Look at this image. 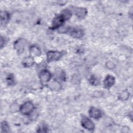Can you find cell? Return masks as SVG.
Here are the masks:
<instances>
[{
	"label": "cell",
	"instance_id": "cell-1",
	"mask_svg": "<svg viewBox=\"0 0 133 133\" xmlns=\"http://www.w3.org/2000/svg\"><path fill=\"white\" fill-rule=\"evenodd\" d=\"M58 32L60 33H66L75 38H81L84 35L83 29L78 27L61 26L58 29Z\"/></svg>",
	"mask_w": 133,
	"mask_h": 133
},
{
	"label": "cell",
	"instance_id": "cell-2",
	"mask_svg": "<svg viewBox=\"0 0 133 133\" xmlns=\"http://www.w3.org/2000/svg\"><path fill=\"white\" fill-rule=\"evenodd\" d=\"M34 107L31 101H26L21 105L19 108L20 113L24 115H30L33 112Z\"/></svg>",
	"mask_w": 133,
	"mask_h": 133
},
{
	"label": "cell",
	"instance_id": "cell-3",
	"mask_svg": "<svg viewBox=\"0 0 133 133\" xmlns=\"http://www.w3.org/2000/svg\"><path fill=\"white\" fill-rule=\"evenodd\" d=\"M28 42L23 38H20L17 39L14 43V48L18 54L23 52Z\"/></svg>",
	"mask_w": 133,
	"mask_h": 133
},
{
	"label": "cell",
	"instance_id": "cell-4",
	"mask_svg": "<svg viewBox=\"0 0 133 133\" xmlns=\"http://www.w3.org/2000/svg\"><path fill=\"white\" fill-rule=\"evenodd\" d=\"M63 51L50 50L47 52L46 55V60L48 63L59 60L63 55Z\"/></svg>",
	"mask_w": 133,
	"mask_h": 133
},
{
	"label": "cell",
	"instance_id": "cell-5",
	"mask_svg": "<svg viewBox=\"0 0 133 133\" xmlns=\"http://www.w3.org/2000/svg\"><path fill=\"white\" fill-rule=\"evenodd\" d=\"M66 21L63 15L60 13L59 15L56 16L52 21L51 23V26L50 28L51 29H58L59 28L61 27L64 22Z\"/></svg>",
	"mask_w": 133,
	"mask_h": 133
},
{
	"label": "cell",
	"instance_id": "cell-6",
	"mask_svg": "<svg viewBox=\"0 0 133 133\" xmlns=\"http://www.w3.org/2000/svg\"><path fill=\"white\" fill-rule=\"evenodd\" d=\"M71 10L72 14L80 19H84L87 15V9L85 7L72 6Z\"/></svg>",
	"mask_w": 133,
	"mask_h": 133
},
{
	"label": "cell",
	"instance_id": "cell-7",
	"mask_svg": "<svg viewBox=\"0 0 133 133\" xmlns=\"http://www.w3.org/2000/svg\"><path fill=\"white\" fill-rule=\"evenodd\" d=\"M81 123L82 127L87 130L92 131L95 129V126L94 123L85 115H82Z\"/></svg>",
	"mask_w": 133,
	"mask_h": 133
},
{
	"label": "cell",
	"instance_id": "cell-8",
	"mask_svg": "<svg viewBox=\"0 0 133 133\" xmlns=\"http://www.w3.org/2000/svg\"><path fill=\"white\" fill-rule=\"evenodd\" d=\"M51 73L47 69H43L39 73V78L40 82L42 84L48 83L51 78Z\"/></svg>",
	"mask_w": 133,
	"mask_h": 133
},
{
	"label": "cell",
	"instance_id": "cell-9",
	"mask_svg": "<svg viewBox=\"0 0 133 133\" xmlns=\"http://www.w3.org/2000/svg\"><path fill=\"white\" fill-rule=\"evenodd\" d=\"M89 115L95 119H99L100 118L102 115V111L99 109L98 108H97L94 107H91L89 111H88Z\"/></svg>",
	"mask_w": 133,
	"mask_h": 133
},
{
	"label": "cell",
	"instance_id": "cell-10",
	"mask_svg": "<svg viewBox=\"0 0 133 133\" xmlns=\"http://www.w3.org/2000/svg\"><path fill=\"white\" fill-rule=\"evenodd\" d=\"M55 80L59 81H65L66 79V75L64 71L61 68H57L54 73Z\"/></svg>",
	"mask_w": 133,
	"mask_h": 133
},
{
	"label": "cell",
	"instance_id": "cell-11",
	"mask_svg": "<svg viewBox=\"0 0 133 133\" xmlns=\"http://www.w3.org/2000/svg\"><path fill=\"white\" fill-rule=\"evenodd\" d=\"M115 83V78L111 75H108L103 81V86L106 89H110Z\"/></svg>",
	"mask_w": 133,
	"mask_h": 133
},
{
	"label": "cell",
	"instance_id": "cell-12",
	"mask_svg": "<svg viewBox=\"0 0 133 133\" xmlns=\"http://www.w3.org/2000/svg\"><path fill=\"white\" fill-rule=\"evenodd\" d=\"M10 19V15L8 12L2 10L1 11V24L2 26H4L8 23Z\"/></svg>",
	"mask_w": 133,
	"mask_h": 133
},
{
	"label": "cell",
	"instance_id": "cell-13",
	"mask_svg": "<svg viewBox=\"0 0 133 133\" xmlns=\"http://www.w3.org/2000/svg\"><path fill=\"white\" fill-rule=\"evenodd\" d=\"M29 52L32 57H39L42 55L40 48L36 45H32L29 48Z\"/></svg>",
	"mask_w": 133,
	"mask_h": 133
},
{
	"label": "cell",
	"instance_id": "cell-14",
	"mask_svg": "<svg viewBox=\"0 0 133 133\" xmlns=\"http://www.w3.org/2000/svg\"><path fill=\"white\" fill-rule=\"evenodd\" d=\"M34 63V59L32 56H28L23 59L22 64L24 67L30 68L32 66Z\"/></svg>",
	"mask_w": 133,
	"mask_h": 133
},
{
	"label": "cell",
	"instance_id": "cell-15",
	"mask_svg": "<svg viewBox=\"0 0 133 133\" xmlns=\"http://www.w3.org/2000/svg\"><path fill=\"white\" fill-rule=\"evenodd\" d=\"M61 14L63 15L66 21L69 20L72 17V12L70 9H65L61 11Z\"/></svg>",
	"mask_w": 133,
	"mask_h": 133
},
{
	"label": "cell",
	"instance_id": "cell-16",
	"mask_svg": "<svg viewBox=\"0 0 133 133\" xmlns=\"http://www.w3.org/2000/svg\"><path fill=\"white\" fill-rule=\"evenodd\" d=\"M48 87L54 90H59L61 88V85L59 84L58 81L54 79L53 82H51L48 85Z\"/></svg>",
	"mask_w": 133,
	"mask_h": 133
},
{
	"label": "cell",
	"instance_id": "cell-17",
	"mask_svg": "<svg viewBox=\"0 0 133 133\" xmlns=\"http://www.w3.org/2000/svg\"><path fill=\"white\" fill-rule=\"evenodd\" d=\"M129 97V92L125 90L123 91H122L118 95V99H119L121 101H125L127 100Z\"/></svg>",
	"mask_w": 133,
	"mask_h": 133
},
{
	"label": "cell",
	"instance_id": "cell-18",
	"mask_svg": "<svg viewBox=\"0 0 133 133\" xmlns=\"http://www.w3.org/2000/svg\"><path fill=\"white\" fill-rule=\"evenodd\" d=\"M1 130H2V132H9L10 131L9 126L6 121H4L1 123Z\"/></svg>",
	"mask_w": 133,
	"mask_h": 133
},
{
	"label": "cell",
	"instance_id": "cell-19",
	"mask_svg": "<svg viewBox=\"0 0 133 133\" xmlns=\"http://www.w3.org/2000/svg\"><path fill=\"white\" fill-rule=\"evenodd\" d=\"M48 131V127L44 123L39 124L37 128V132H45Z\"/></svg>",
	"mask_w": 133,
	"mask_h": 133
},
{
	"label": "cell",
	"instance_id": "cell-20",
	"mask_svg": "<svg viewBox=\"0 0 133 133\" xmlns=\"http://www.w3.org/2000/svg\"><path fill=\"white\" fill-rule=\"evenodd\" d=\"M89 82L91 85L94 86H97L99 83L98 79L94 75H92L90 76L89 79Z\"/></svg>",
	"mask_w": 133,
	"mask_h": 133
},
{
	"label": "cell",
	"instance_id": "cell-21",
	"mask_svg": "<svg viewBox=\"0 0 133 133\" xmlns=\"http://www.w3.org/2000/svg\"><path fill=\"white\" fill-rule=\"evenodd\" d=\"M6 81L8 85H14L15 83L14 75L12 74H9V75H8L6 78Z\"/></svg>",
	"mask_w": 133,
	"mask_h": 133
},
{
	"label": "cell",
	"instance_id": "cell-22",
	"mask_svg": "<svg viewBox=\"0 0 133 133\" xmlns=\"http://www.w3.org/2000/svg\"><path fill=\"white\" fill-rule=\"evenodd\" d=\"M7 41L5 37L1 36V48H2L7 43Z\"/></svg>",
	"mask_w": 133,
	"mask_h": 133
},
{
	"label": "cell",
	"instance_id": "cell-23",
	"mask_svg": "<svg viewBox=\"0 0 133 133\" xmlns=\"http://www.w3.org/2000/svg\"><path fill=\"white\" fill-rule=\"evenodd\" d=\"M106 66L109 69H112L115 68V65L112 61H108L106 63Z\"/></svg>",
	"mask_w": 133,
	"mask_h": 133
}]
</instances>
